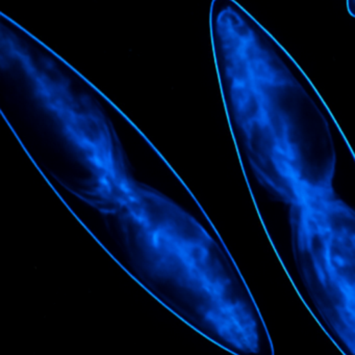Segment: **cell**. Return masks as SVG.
<instances>
[{
	"label": "cell",
	"mask_w": 355,
	"mask_h": 355,
	"mask_svg": "<svg viewBox=\"0 0 355 355\" xmlns=\"http://www.w3.org/2000/svg\"><path fill=\"white\" fill-rule=\"evenodd\" d=\"M293 279L306 308L343 355H355V209L337 196L290 207Z\"/></svg>",
	"instance_id": "cell-2"
},
{
	"label": "cell",
	"mask_w": 355,
	"mask_h": 355,
	"mask_svg": "<svg viewBox=\"0 0 355 355\" xmlns=\"http://www.w3.org/2000/svg\"><path fill=\"white\" fill-rule=\"evenodd\" d=\"M129 220L150 268L195 296L197 322L226 318L247 302L250 289L235 263L176 205L149 190Z\"/></svg>",
	"instance_id": "cell-3"
},
{
	"label": "cell",
	"mask_w": 355,
	"mask_h": 355,
	"mask_svg": "<svg viewBox=\"0 0 355 355\" xmlns=\"http://www.w3.org/2000/svg\"><path fill=\"white\" fill-rule=\"evenodd\" d=\"M346 8L348 14L355 19V0H346Z\"/></svg>",
	"instance_id": "cell-4"
},
{
	"label": "cell",
	"mask_w": 355,
	"mask_h": 355,
	"mask_svg": "<svg viewBox=\"0 0 355 355\" xmlns=\"http://www.w3.org/2000/svg\"><path fill=\"white\" fill-rule=\"evenodd\" d=\"M208 22L225 103L258 183L289 207L336 194L331 125L297 62L237 0H212Z\"/></svg>",
	"instance_id": "cell-1"
}]
</instances>
